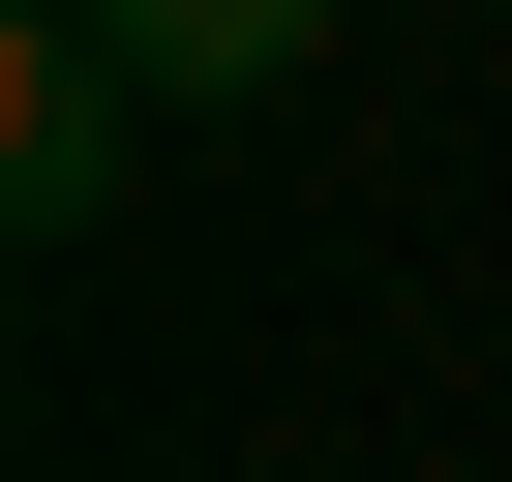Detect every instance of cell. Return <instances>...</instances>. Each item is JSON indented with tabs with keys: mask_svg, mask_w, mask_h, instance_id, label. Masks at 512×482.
I'll return each instance as SVG.
<instances>
[{
	"mask_svg": "<svg viewBox=\"0 0 512 482\" xmlns=\"http://www.w3.org/2000/svg\"><path fill=\"white\" fill-rule=\"evenodd\" d=\"M121 151H151V61L91 31V0H31V31H0V211L91 241V211H121Z\"/></svg>",
	"mask_w": 512,
	"mask_h": 482,
	"instance_id": "6da1fadb",
	"label": "cell"
},
{
	"mask_svg": "<svg viewBox=\"0 0 512 482\" xmlns=\"http://www.w3.org/2000/svg\"><path fill=\"white\" fill-rule=\"evenodd\" d=\"M91 31H121L181 121H211V91H302V31H332V0H91Z\"/></svg>",
	"mask_w": 512,
	"mask_h": 482,
	"instance_id": "7a4b0ae2",
	"label": "cell"
}]
</instances>
